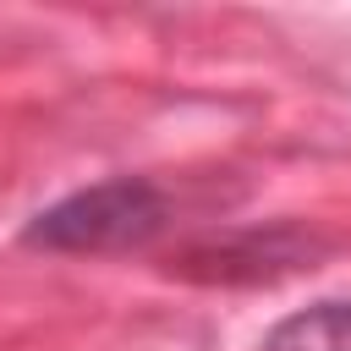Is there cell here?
Instances as JSON below:
<instances>
[{
    "mask_svg": "<svg viewBox=\"0 0 351 351\" xmlns=\"http://www.w3.org/2000/svg\"><path fill=\"white\" fill-rule=\"evenodd\" d=\"M165 192L143 176H115L99 186H82L44 214L27 219L22 241L44 252H132L165 230Z\"/></svg>",
    "mask_w": 351,
    "mask_h": 351,
    "instance_id": "obj_1",
    "label": "cell"
},
{
    "mask_svg": "<svg viewBox=\"0 0 351 351\" xmlns=\"http://www.w3.org/2000/svg\"><path fill=\"white\" fill-rule=\"evenodd\" d=\"M263 351H351V302H318L280 318Z\"/></svg>",
    "mask_w": 351,
    "mask_h": 351,
    "instance_id": "obj_2",
    "label": "cell"
}]
</instances>
